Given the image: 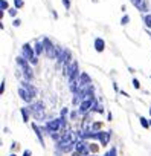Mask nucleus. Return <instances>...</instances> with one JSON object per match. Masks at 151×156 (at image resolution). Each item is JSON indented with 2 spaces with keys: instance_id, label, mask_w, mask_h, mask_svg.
Here are the masks:
<instances>
[{
  "instance_id": "1",
  "label": "nucleus",
  "mask_w": 151,
  "mask_h": 156,
  "mask_svg": "<svg viewBox=\"0 0 151 156\" xmlns=\"http://www.w3.org/2000/svg\"><path fill=\"white\" fill-rule=\"evenodd\" d=\"M21 57H24L29 63H32V64H37L38 63V60H37V55H35V51L31 48V45L29 43H24L23 45V48H21Z\"/></svg>"
},
{
  "instance_id": "2",
  "label": "nucleus",
  "mask_w": 151,
  "mask_h": 156,
  "mask_svg": "<svg viewBox=\"0 0 151 156\" xmlns=\"http://www.w3.org/2000/svg\"><path fill=\"white\" fill-rule=\"evenodd\" d=\"M17 64L23 69L26 80H32V78H34V74H32V69H31V66H29V61L24 58V57H17Z\"/></svg>"
},
{
  "instance_id": "3",
  "label": "nucleus",
  "mask_w": 151,
  "mask_h": 156,
  "mask_svg": "<svg viewBox=\"0 0 151 156\" xmlns=\"http://www.w3.org/2000/svg\"><path fill=\"white\" fill-rule=\"evenodd\" d=\"M46 127H47V130H49L50 133H54V132H58V130H60V127H63L61 118H60V120H54V121H49Z\"/></svg>"
},
{
  "instance_id": "4",
  "label": "nucleus",
  "mask_w": 151,
  "mask_h": 156,
  "mask_svg": "<svg viewBox=\"0 0 151 156\" xmlns=\"http://www.w3.org/2000/svg\"><path fill=\"white\" fill-rule=\"evenodd\" d=\"M93 106H95V103H93V97H92V98H85V100H82L81 106H80V112H81V113H84V112L89 110L90 107L93 109Z\"/></svg>"
},
{
  "instance_id": "5",
  "label": "nucleus",
  "mask_w": 151,
  "mask_h": 156,
  "mask_svg": "<svg viewBox=\"0 0 151 156\" xmlns=\"http://www.w3.org/2000/svg\"><path fill=\"white\" fill-rule=\"evenodd\" d=\"M110 136H111V133L110 132H98V139H99V142L102 146H107L108 144V141H110Z\"/></svg>"
},
{
  "instance_id": "6",
  "label": "nucleus",
  "mask_w": 151,
  "mask_h": 156,
  "mask_svg": "<svg viewBox=\"0 0 151 156\" xmlns=\"http://www.w3.org/2000/svg\"><path fill=\"white\" fill-rule=\"evenodd\" d=\"M89 150H90V147H87V144H85L84 141H80V142H77V152H80L82 156L89 155Z\"/></svg>"
},
{
  "instance_id": "7",
  "label": "nucleus",
  "mask_w": 151,
  "mask_h": 156,
  "mask_svg": "<svg viewBox=\"0 0 151 156\" xmlns=\"http://www.w3.org/2000/svg\"><path fill=\"white\" fill-rule=\"evenodd\" d=\"M95 49H96V52H102V51L105 49V42H104V38H101V37L95 38Z\"/></svg>"
},
{
  "instance_id": "8",
  "label": "nucleus",
  "mask_w": 151,
  "mask_h": 156,
  "mask_svg": "<svg viewBox=\"0 0 151 156\" xmlns=\"http://www.w3.org/2000/svg\"><path fill=\"white\" fill-rule=\"evenodd\" d=\"M18 95H20V98H21L23 101H31V98H32V97L29 95V92H28L24 87H20V89H18Z\"/></svg>"
},
{
  "instance_id": "9",
  "label": "nucleus",
  "mask_w": 151,
  "mask_h": 156,
  "mask_svg": "<svg viewBox=\"0 0 151 156\" xmlns=\"http://www.w3.org/2000/svg\"><path fill=\"white\" fill-rule=\"evenodd\" d=\"M23 87L28 90V92H29V95H31L32 98H34V97L37 95V90H35V87H34V86H31V84H29L28 81H23Z\"/></svg>"
},
{
  "instance_id": "10",
  "label": "nucleus",
  "mask_w": 151,
  "mask_h": 156,
  "mask_svg": "<svg viewBox=\"0 0 151 156\" xmlns=\"http://www.w3.org/2000/svg\"><path fill=\"white\" fill-rule=\"evenodd\" d=\"M130 2L137 8V9H141V11H147V5L142 2V0H130Z\"/></svg>"
},
{
  "instance_id": "11",
  "label": "nucleus",
  "mask_w": 151,
  "mask_h": 156,
  "mask_svg": "<svg viewBox=\"0 0 151 156\" xmlns=\"http://www.w3.org/2000/svg\"><path fill=\"white\" fill-rule=\"evenodd\" d=\"M43 45H44V43H37V45H35L34 51H35V55H37V57L43 54V51H44V46H43Z\"/></svg>"
},
{
  "instance_id": "12",
  "label": "nucleus",
  "mask_w": 151,
  "mask_h": 156,
  "mask_svg": "<svg viewBox=\"0 0 151 156\" xmlns=\"http://www.w3.org/2000/svg\"><path fill=\"white\" fill-rule=\"evenodd\" d=\"M32 129L35 130V135L38 136V139H40V142H41V146H43V136H41V132H40V129L37 127V124H34V123H32Z\"/></svg>"
},
{
  "instance_id": "13",
  "label": "nucleus",
  "mask_w": 151,
  "mask_h": 156,
  "mask_svg": "<svg viewBox=\"0 0 151 156\" xmlns=\"http://www.w3.org/2000/svg\"><path fill=\"white\" fill-rule=\"evenodd\" d=\"M20 112H21V115H23V121H24V123H28V121H29V115H28V110L23 107V109H20Z\"/></svg>"
},
{
  "instance_id": "14",
  "label": "nucleus",
  "mask_w": 151,
  "mask_h": 156,
  "mask_svg": "<svg viewBox=\"0 0 151 156\" xmlns=\"http://www.w3.org/2000/svg\"><path fill=\"white\" fill-rule=\"evenodd\" d=\"M8 2H6V0H0V11H2V12H5V9H8Z\"/></svg>"
},
{
  "instance_id": "15",
  "label": "nucleus",
  "mask_w": 151,
  "mask_h": 156,
  "mask_svg": "<svg viewBox=\"0 0 151 156\" xmlns=\"http://www.w3.org/2000/svg\"><path fill=\"white\" fill-rule=\"evenodd\" d=\"M141 124H142V127H145V129L150 127V123L147 121V118H144V116H141Z\"/></svg>"
},
{
  "instance_id": "16",
  "label": "nucleus",
  "mask_w": 151,
  "mask_h": 156,
  "mask_svg": "<svg viewBox=\"0 0 151 156\" xmlns=\"http://www.w3.org/2000/svg\"><path fill=\"white\" fill-rule=\"evenodd\" d=\"M8 14H9L11 17H15V16H17V8H11V9H8Z\"/></svg>"
},
{
  "instance_id": "17",
  "label": "nucleus",
  "mask_w": 151,
  "mask_h": 156,
  "mask_svg": "<svg viewBox=\"0 0 151 156\" xmlns=\"http://www.w3.org/2000/svg\"><path fill=\"white\" fill-rule=\"evenodd\" d=\"M144 22H145V25L148 26V28H151V16H145L144 17Z\"/></svg>"
},
{
  "instance_id": "18",
  "label": "nucleus",
  "mask_w": 151,
  "mask_h": 156,
  "mask_svg": "<svg viewBox=\"0 0 151 156\" xmlns=\"http://www.w3.org/2000/svg\"><path fill=\"white\" fill-rule=\"evenodd\" d=\"M104 156H116V147H113L111 150H108Z\"/></svg>"
},
{
  "instance_id": "19",
  "label": "nucleus",
  "mask_w": 151,
  "mask_h": 156,
  "mask_svg": "<svg viewBox=\"0 0 151 156\" xmlns=\"http://www.w3.org/2000/svg\"><path fill=\"white\" fill-rule=\"evenodd\" d=\"M14 5H15V8L18 9V8H21V6L24 5V2H23V0H14Z\"/></svg>"
},
{
  "instance_id": "20",
  "label": "nucleus",
  "mask_w": 151,
  "mask_h": 156,
  "mask_svg": "<svg viewBox=\"0 0 151 156\" xmlns=\"http://www.w3.org/2000/svg\"><path fill=\"white\" fill-rule=\"evenodd\" d=\"M128 22H130V17H128V16H124L122 20H121V25H127Z\"/></svg>"
},
{
  "instance_id": "21",
  "label": "nucleus",
  "mask_w": 151,
  "mask_h": 156,
  "mask_svg": "<svg viewBox=\"0 0 151 156\" xmlns=\"http://www.w3.org/2000/svg\"><path fill=\"white\" fill-rule=\"evenodd\" d=\"M21 25V20L20 19H14V22H12V26H15V28H17V26H20Z\"/></svg>"
},
{
  "instance_id": "22",
  "label": "nucleus",
  "mask_w": 151,
  "mask_h": 156,
  "mask_svg": "<svg viewBox=\"0 0 151 156\" xmlns=\"http://www.w3.org/2000/svg\"><path fill=\"white\" fill-rule=\"evenodd\" d=\"M63 5H64L66 9H69L70 8V0H63Z\"/></svg>"
},
{
  "instance_id": "23",
  "label": "nucleus",
  "mask_w": 151,
  "mask_h": 156,
  "mask_svg": "<svg viewBox=\"0 0 151 156\" xmlns=\"http://www.w3.org/2000/svg\"><path fill=\"white\" fill-rule=\"evenodd\" d=\"M133 86H134V89H139V87H141L139 80H136V78H134V80H133Z\"/></svg>"
},
{
  "instance_id": "24",
  "label": "nucleus",
  "mask_w": 151,
  "mask_h": 156,
  "mask_svg": "<svg viewBox=\"0 0 151 156\" xmlns=\"http://www.w3.org/2000/svg\"><path fill=\"white\" fill-rule=\"evenodd\" d=\"M0 92H2V94L5 92V80L2 81V84H0Z\"/></svg>"
},
{
  "instance_id": "25",
  "label": "nucleus",
  "mask_w": 151,
  "mask_h": 156,
  "mask_svg": "<svg viewBox=\"0 0 151 156\" xmlns=\"http://www.w3.org/2000/svg\"><path fill=\"white\" fill-rule=\"evenodd\" d=\"M23 156H31V150H24Z\"/></svg>"
},
{
  "instance_id": "26",
  "label": "nucleus",
  "mask_w": 151,
  "mask_h": 156,
  "mask_svg": "<svg viewBox=\"0 0 151 156\" xmlns=\"http://www.w3.org/2000/svg\"><path fill=\"white\" fill-rule=\"evenodd\" d=\"M73 156H82V155H81L80 152H75V153H73Z\"/></svg>"
},
{
  "instance_id": "27",
  "label": "nucleus",
  "mask_w": 151,
  "mask_h": 156,
  "mask_svg": "<svg viewBox=\"0 0 151 156\" xmlns=\"http://www.w3.org/2000/svg\"><path fill=\"white\" fill-rule=\"evenodd\" d=\"M9 156H15V155H9Z\"/></svg>"
},
{
  "instance_id": "28",
  "label": "nucleus",
  "mask_w": 151,
  "mask_h": 156,
  "mask_svg": "<svg viewBox=\"0 0 151 156\" xmlns=\"http://www.w3.org/2000/svg\"><path fill=\"white\" fill-rule=\"evenodd\" d=\"M150 115H151V109H150Z\"/></svg>"
},
{
  "instance_id": "29",
  "label": "nucleus",
  "mask_w": 151,
  "mask_h": 156,
  "mask_svg": "<svg viewBox=\"0 0 151 156\" xmlns=\"http://www.w3.org/2000/svg\"><path fill=\"white\" fill-rule=\"evenodd\" d=\"M150 126H151V121H150Z\"/></svg>"
},
{
  "instance_id": "30",
  "label": "nucleus",
  "mask_w": 151,
  "mask_h": 156,
  "mask_svg": "<svg viewBox=\"0 0 151 156\" xmlns=\"http://www.w3.org/2000/svg\"><path fill=\"white\" fill-rule=\"evenodd\" d=\"M57 156H58V155H57Z\"/></svg>"
}]
</instances>
